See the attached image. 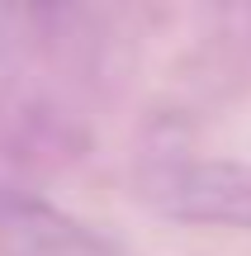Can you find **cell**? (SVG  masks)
<instances>
[{
  "instance_id": "cell-1",
  "label": "cell",
  "mask_w": 251,
  "mask_h": 256,
  "mask_svg": "<svg viewBox=\"0 0 251 256\" xmlns=\"http://www.w3.org/2000/svg\"><path fill=\"white\" fill-rule=\"evenodd\" d=\"M138 194L176 223L251 232V162L228 156H157L142 166Z\"/></svg>"
},
{
  "instance_id": "cell-2",
  "label": "cell",
  "mask_w": 251,
  "mask_h": 256,
  "mask_svg": "<svg viewBox=\"0 0 251 256\" xmlns=\"http://www.w3.org/2000/svg\"><path fill=\"white\" fill-rule=\"evenodd\" d=\"M0 256H128V252L47 200L0 194Z\"/></svg>"
}]
</instances>
